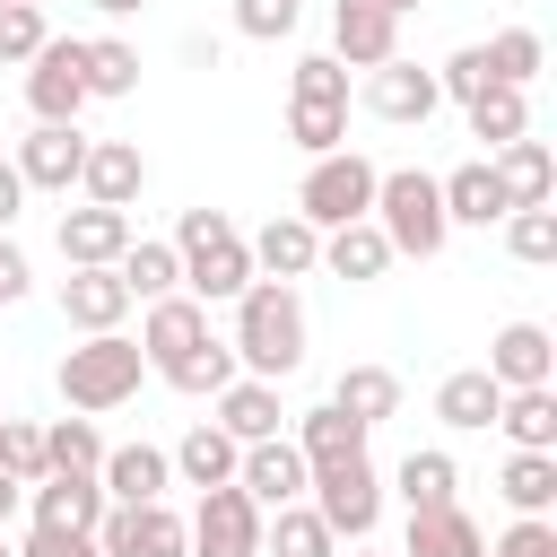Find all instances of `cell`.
<instances>
[{
  "instance_id": "obj_1",
  "label": "cell",
  "mask_w": 557,
  "mask_h": 557,
  "mask_svg": "<svg viewBox=\"0 0 557 557\" xmlns=\"http://www.w3.org/2000/svg\"><path fill=\"white\" fill-rule=\"evenodd\" d=\"M235 366L244 374H261V383H287L296 366H305V296L287 287V278H252L244 296H235Z\"/></svg>"
},
{
  "instance_id": "obj_2",
  "label": "cell",
  "mask_w": 557,
  "mask_h": 557,
  "mask_svg": "<svg viewBox=\"0 0 557 557\" xmlns=\"http://www.w3.org/2000/svg\"><path fill=\"white\" fill-rule=\"evenodd\" d=\"M174 261H183V296L200 305H235L261 270H252V244L226 209H183L174 218Z\"/></svg>"
},
{
  "instance_id": "obj_3",
  "label": "cell",
  "mask_w": 557,
  "mask_h": 557,
  "mask_svg": "<svg viewBox=\"0 0 557 557\" xmlns=\"http://www.w3.org/2000/svg\"><path fill=\"white\" fill-rule=\"evenodd\" d=\"M366 218H374L383 244L409 252V261H435V252L453 244V218H444V191H435L426 165H392V174H374V209H366Z\"/></svg>"
},
{
  "instance_id": "obj_4",
  "label": "cell",
  "mask_w": 557,
  "mask_h": 557,
  "mask_svg": "<svg viewBox=\"0 0 557 557\" xmlns=\"http://www.w3.org/2000/svg\"><path fill=\"white\" fill-rule=\"evenodd\" d=\"M139 374H148L139 339H122V331H87V339L61 357V400H70L78 418H96V409H122V400L139 392Z\"/></svg>"
},
{
  "instance_id": "obj_5",
  "label": "cell",
  "mask_w": 557,
  "mask_h": 557,
  "mask_svg": "<svg viewBox=\"0 0 557 557\" xmlns=\"http://www.w3.org/2000/svg\"><path fill=\"white\" fill-rule=\"evenodd\" d=\"M287 139H296L305 157L348 148V70H339L331 52H305V61H296V78H287Z\"/></svg>"
},
{
  "instance_id": "obj_6",
  "label": "cell",
  "mask_w": 557,
  "mask_h": 557,
  "mask_svg": "<svg viewBox=\"0 0 557 557\" xmlns=\"http://www.w3.org/2000/svg\"><path fill=\"white\" fill-rule=\"evenodd\" d=\"M374 157H357V148H331V157H313L305 165V183H296V218L305 226H348V218H366L374 209Z\"/></svg>"
},
{
  "instance_id": "obj_7",
  "label": "cell",
  "mask_w": 557,
  "mask_h": 557,
  "mask_svg": "<svg viewBox=\"0 0 557 557\" xmlns=\"http://www.w3.org/2000/svg\"><path fill=\"white\" fill-rule=\"evenodd\" d=\"M261 505L226 479V487H200V505L183 513V557H261Z\"/></svg>"
},
{
  "instance_id": "obj_8",
  "label": "cell",
  "mask_w": 557,
  "mask_h": 557,
  "mask_svg": "<svg viewBox=\"0 0 557 557\" xmlns=\"http://www.w3.org/2000/svg\"><path fill=\"white\" fill-rule=\"evenodd\" d=\"M305 496H313V513L331 522V540H374V522H383V470H374V461L313 470Z\"/></svg>"
},
{
  "instance_id": "obj_9",
  "label": "cell",
  "mask_w": 557,
  "mask_h": 557,
  "mask_svg": "<svg viewBox=\"0 0 557 557\" xmlns=\"http://www.w3.org/2000/svg\"><path fill=\"white\" fill-rule=\"evenodd\" d=\"M209 339H218V331H209V305H200V296H183V287H174V296H157V305H148V322H139V357H148V374H174V366H183V357H200Z\"/></svg>"
},
{
  "instance_id": "obj_10",
  "label": "cell",
  "mask_w": 557,
  "mask_h": 557,
  "mask_svg": "<svg viewBox=\"0 0 557 557\" xmlns=\"http://www.w3.org/2000/svg\"><path fill=\"white\" fill-rule=\"evenodd\" d=\"M26 113H35V122H78V113H87L78 35H44V52L26 61Z\"/></svg>"
},
{
  "instance_id": "obj_11",
  "label": "cell",
  "mask_w": 557,
  "mask_h": 557,
  "mask_svg": "<svg viewBox=\"0 0 557 557\" xmlns=\"http://www.w3.org/2000/svg\"><path fill=\"white\" fill-rule=\"evenodd\" d=\"M96 548H104V557H183V513H174L165 496H148V505H104Z\"/></svg>"
},
{
  "instance_id": "obj_12",
  "label": "cell",
  "mask_w": 557,
  "mask_h": 557,
  "mask_svg": "<svg viewBox=\"0 0 557 557\" xmlns=\"http://www.w3.org/2000/svg\"><path fill=\"white\" fill-rule=\"evenodd\" d=\"M9 165H17V183H26V191H70V183H78V165H87V131H78V122H35V131L17 139V157H9Z\"/></svg>"
},
{
  "instance_id": "obj_13",
  "label": "cell",
  "mask_w": 557,
  "mask_h": 557,
  "mask_svg": "<svg viewBox=\"0 0 557 557\" xmlns=\"http://www.w3.org/2000/svg\"><path fill=\"white\" fill-rule=\"evenodd\" d=\"M400 52V17L374 0H331V61L339 70H374Z\"/></svg>"
},
{
  "instance_id": "obj_14",
  "label": "cell",
  "mask_w": 557,
  "mask_h": 557,
  "mask_svg": "<svg viewBox=\"0 0 557 557\" xmlns=\"http://www.w3.org/2000/svg\"><path fill=\"white\" fill-rule=\"evenodd\" d=\"M435 104H444L435 70H418V61H400V52L366 70V113H374V122H426Z\"/></svg>"
},
{
  "instance_id": "obj_15",
  "label": "cell",
  "mask_w": 557,
  "mask_h": 557,
  "mask_svg": "<svg viewBox=\"0 0 557 557\" xmlns=\"http://www.w3.org/2000/svg\"><path fill=\"white\" fill-rule=\"evenodd\" d=\"M122 244H131V209H104V200L61 209V261L70 270H113Z\"/></svg>"
},
{
  "instance_id": "obj_16",
  "label": "cell",
  "mask_w": 557,
  "mask_h": 557,
  "mask_svg": "<svg viewBox=\"0 0 557 557\" xmlns=\"http://www.w3.org/2000/svg\"><path fill=\"white\" fill-rule=\"evenodd\" d=\"M235 487H244L261 513H270V505H296V496H305V453H296L287 435H261V444H244Z\"/></svg>"
},
{
  "instance_id": "obj_17",
  "label": "cell",
  "mask_w": 557,
  "mask_h": 557,
  "mask_svg": "<svg viewBox=\"0 0 557 557\" xmlns=\"http://www.w3.org/2000/svg\"><path fill=\"white\" fill-rule=\"evenodd\" d=\"M26 513L52 522V531H96L104 522V487H96V470H44L26 487Z\"/></svg>"
},
{
  "instance_id": "obj_18",
  "label": "cell",
  "mask_w": 557,
  "mask_h": 557,
  "mask_svg": "<svg viewBox=\"0 0 557 557\" xmlns=\"http://www.w3.org/2000/svg\"><path fill=\"white\" fill-rule=\"evenodd\" d=\"M487 374H496L505 392L557 383V339H548V322H505V331L487 339Z\"/></svg>"
},
{
  "instance_id": "obj_19",
  "label": "cell",
  "mask_w": 557,
  "mask_h": 557,
  "mask_svg": "<svg viewBox=\"0 0 557 557\" xmlns=\"http://www.w3.org/2000/svg\"><path fill=\"white\" fill-rule=\"evenodd\" d=\"M78 191L104 200V209H131L148 191V157L131 139H87V165H78Z\"/></svg>"
},
{
  "instance_id": "obj_20",
  "label": "cell",
  "mask_w": 557,
  "mask_h": 557,
  "mask_svg": "<svg viewBox=\"0 0 557 557\" xmlns=\"http://www.w3.org/2000/svg\"><path fill=\"white\" fill-rule=\"evenodd\" d=\"M244 244H252V270H261V278H287V287H296L305 270H322V226H305L296 209H287V218H270V226H261V235H244Z\"/></svg>"
},
{
  "instance_id": "obj_21",
  "label": "cell",
  "mask_w": 557,
  "mask_h": 557,
  "mask_svg": "<svg viewBox=\"0 0 557 557\" xmlns=\"http://www.w3.org/2000/svg\"><path fill=\"white\" fill-rule=\"evenodd\" d=\"M131 305H139V296L122 287V270H70V278H61V322H70V331H122Z\"/></svg>"
},
{
  "instance_id": "obj_22",
  "label": "cell",
  "mask_w": 557,
  "mask_h": 557,
  "mask_svg": "<svg viewBox=\"0 0 557 557\" xmlns=\"http://www.w3.org/2000/svg\"><path fill=\"white\" fill-rule=\"evenodd\" d=\"M96 487H104V505H148V496H165V487H174V461H165L157 444H104Z\"/></svg>"
},
{
  "instance_id": "obj_23",
  "label": "cell",
  "mask_w": 557,
  "mask_h": 557,
  "mask_svg": "<svg viewBox=\"0 0 557 557\" xmlns=\"http://www.w3.org/2000/svg\"><path fill=\"white\" fill-rule=\"evenodd\" d=\"M487 165H496V183H505V200L513 209H540V200H557V157H548V139H505V148H487Z\"/></svg>"
},
{
  "instance_id": "obj_24",
  "label": "cell",
  "mask_w": 557,
  "mask_h": 557,
  "mask_svg": "<svg viewBox=\"0 0 557 557\" xmlns=\"http://www.w3.org/2000/svg\"><path fill=\"white\" fill-rule=\"evenodd\" d=\"M287 444L305 453V479H313V470H339V461H366V426H357L348 409H331V400H322V409H305Z\"/></svg>"
},
{
  "instance_id": "obj_25",
  "label": "cell",
  "mask_w": 557,
  "mask_h": 557,
  "mask_svg": "<svg viewBox=\"0 0 557 557\" xmlns=\"http://www.w3.org/2000/svg\"><path fill=\"white\" fill-rule=\"evenodd\" d=\"M400 557H487V531L461 513V496H453V505H418Z\"/></svg>"
},
{
  "instance_id": "obj_26",
  "label": "cell",
  "mask_w": 557,
  "mask_h": 557,
  "mask_svg": "<svg viewBox=\"0 0 557 557\" xmlns=\"http://www.w3.org/2000/svg\"><path fill=\"white\" fill-rule=\"evenodd\" d=\"M435 191H444V218H453V226H496V218L513 209L487 157H470V165H453V174H435Z\"/></svg>"
},
{
  "instance_id": "obj_27",
  "label": "cell",
  "mask_w": 557,
  "mask_h": 557,
  "mask_svg": "<svg viewBox=\"0 0 557 557\" xmlns=\"http://www.w3.org/2000/svg\"><path fill=\"white\" fill-rule=\"evenodd\" d=\"M496 400H505V383H496L487 366H453V374L435 383V418H444L453 435H479V426H496Z\"/></svg>"
},
{
  "instance_id": "obj_28",
  "label": "cell",
  "mask_w": 557,
  "mask_h": 557,
  "mask_svg": "<svg viewBox=\"0 0 557 557\" xmlns=\"http://www.w3.org/2000/svg\"><path fill=\"white\" fill-rule=\"evenodd\" d=\"M400 252L383 244V226L374 218H348V226H322V270L331 278H383Z\"/></svg>"
},
{
  "instance_id": "obj_29",
  "label": "cell",
  "mask_w": 557,
  "mask_h": 557,
  "mask_svg": "<svg viewBox=\"0 0 557 557\" xmlns=\"http://www.w3.org/2000/svg\"><path fill=\"white\" fill-rule=\"evenodd\" d=\"M209 400H218V426H226L235 444H261V435H278V418H287V409H278V383H261V374H235V383L209 392Z\"/></svg>"
},
{
  "instance_id": "obj_30",
  "label": "cell",
  "mask_w": 557,
  "mask_h": 557,
  "mask_svg": "<svg viewBox=\"0 0 557 557\" xmlns=\"http://www.w3.org/2000/svg\"><path fill=\"white\" fill-rule=\"evenodd\" d=\"M165 461H174V479H183V487H226V479H235V461H244V444H235L218 418H200Z\"/></svg>"
},
{
  "instance_id": "obj_31",
  "label": "cell",
  "mask_w": 557,
  "mask_h": 557,
  "mask_svg": "<svg viewBox=\"0 0 557 557\" xmlns=\"http://www.w3.org/2000/svg\"><path fill=\"white\" fill-rule=\"evenodd\" d=\"M496 426L522 444V453H557V383H522L496 400Z\"/></svg>"
},
{
  "instance_id": "obj_32",
  "label": "cell",
  "mask_w": 557,
  "mask_h": 557,
  "mask_svg": "<svg viewBox=\"0 0 557 557\" xmlns=\"http://www.w3.org/2000/svg\"><path fill=\"white\" fill-rule=\"evenodd\" d=\"M78 78H87V96H139V44L78 35Z\"/></svg>"
},
{
  "instance_id": "obj_33",
  "label": "cell",
  "mask_w": 557,
  "mask_h": 557,
  "mask_svg": "<svg viewBox=\"0 0 557 557\" xmlns=\"http://www.w3.org/2000/svg\"><path fill=\"white\" fill-rule=\"evenodd\" d=\"M331 409H348V418L374 435V426L400 409V374H392V366H348V374L331 383Z\"/></svg>"
},
{
  "instance_id": "obj_34",
  "label": "cell",
  "mask_w": 557,
  "mask_h": 557,
  "mask_svg": "<svg viewBox=\"0 0 557 557\" xmlns=\"http://www.w3.org/2000/svg\"><path fill=\"white\" fill-rule=\"evenodd\" d=\"M496 496L513 505V513H548L557 505V453H505V470H496Z\"/></svg>"
},
{
  "instance_id": "obj_35",
  "label": "cell",
  "mask_w": 557,
  "mask_h": 557,
  "mask_svg": "<svg viewBox=\"0 0 557 557\" xmlns=\"http://www.w3.org/2000/svg\"><path fill=\"white\" fill-rule=\"evenodd\" d=\"M261 548H278V557H339V540H331V522L296 496V505H270V522H261Z\"/></svg>"
},
{
  "instance_id": "obj_36",
  "label": "cell",
  "mask_w": 557,
  "mask_h": 557,
  "mask_svg": "<svg viewBox=\"0 0 557 557\" xmlns=\"http://www.w3.org/2000/svg\"><path fill=\"white\" fill-rule=\"evenodd\" d=\"M113 270H122V287H131L139 305H157V296H174V287H183V261H174V244H148V235H131Z\"/></svg>"
},
{
  "instance_id": "obj_37",
  "label": "cell",
  "mask_w": 557,
  "mask_h": 557,
  "mask_svg": "<svg viewBox=\"0 0 557 557\" xmlns=\"http://www.w3.org/2000/svg\"><path fill=\"white\" fill-rule=\"evenodd\" d=\"M461 113H470V139H487V148H505V139L531 131V96L522 87H479Z\"/></svg>"
},
{
  "instance_id": "obj_38",
  "label": "cell",
  "mask_w": 557,
  "mask_h": 557,
  "mask_svg": "<svg viewBox=\"0 0 557 557\" xmlns=\"http://www.w3.org/2000/svg\"><path fill=\"white\" fill-rule=\"evenodd\" d=\"M392 487H400V505L418 513V505H453V487H461V470H453V453H409L400 470H392Z\"/></svg>"
},
{
  "instance_id": "obj_39",
  "label": "cell",
  "mask_w": 557,
  "mask_h": 557,
  "mask_svg": "<svg viewBox=\"0 0 557 557\" xmlns=\"http://www.w3.org/2000/svg\"><path fill=\"white\" fill-rule=\"evenodd\" d=\"M479 52H487V78H496V87H531L540 61H548V44H540L531 26H505V35H487Z\"/></svg>"
},
{
  "instance_id": "obj_40",
  "label": "cell",
  "mask_w": 557,
  "mask_h": 557,
  "mask_svg": "<svg viewBox=\"0 0 557 557\" xmlns=\"http://www.w3.org/2000/svg\"><path fill=\"white\" fill-rule=\"evenodd\" d=\"M496 226H505V252H513V261H531V270L557 261V209H548V200H540V209H505Z\"/></svg>"
},
{
  "instance_id": "obj_41",
  "label": "cell",
  "mask_w": 557,
  "mask_h": 557,
  "mask_svg": "<svg viewBox=\"0 0 557 557\" xmlns=\"http://www.w3.org/2000/svg\"><path fill=\"white\" fill-rule=\"evenodd\" d=\"M44 470H104L96 418H52V426H44Z\"/></svg>"
},
{
  "instance_id": "obj_42",
  "label": "cell",
  "mask_w": 557,
  "mask_h": 557,
  "mask_svg": "<svg viewBox=\"0 0 557 557\" xmlns=\"http://www.w3.org/2000/svg\"><path fill=\"white\" fill-rule=\"evenodd\" d=\"M44 0H0V61H35L44 52Z\"/></svg>"
},
{
  "instance_id": "obj_43",
  "label": "cell",
  "mask_w": 557,
  "mask_h": 557,
  "mask_svg": "<svg viewBox=\"0 0 557 557\" xmlns=\"http://www.w3.org/2000/svg\"><path fill=\"white\" fill-rule=\"evenodd\" d=\"M235 374H244V366H235V348H226V339H209V348H200V357H183L165 383H174V392H226Z\"/></svg>"
},
{
  "instance_id": "obj_44",
  "label": "cell",
  "mask_w": 557,
  "mask_h": 557,
  "mask_svg": "<svg viewBox=\"0 0 557 557\" xmlns=\"http://www.w3.org/2000/svg\"><path fill=\"white\" fill-rule=\"evenodd\" d=\"M296 17H305V0H235V35H252V44H287Z\"/></svg>"
},
{
  "instance_id": "obj_45",
  "label": "cell",
  "mask_w": 557,
  "mask_h": 557,
  "mask_svg": "<svg viewBox=\"0 0 557 557\" xmlns=\"http://www.w3.org/2000/svg\"><path fill=\"white\" fill-rule=\"evenodd\" d=\"M0 470L9 479H44V426H26V418H0Z\"/></svg>"
},
{
  "instance_id": "obj_46",
  "label": "cell",
  "mask_w": 557,
  "mask_h": 557,
  "mask_svg": "<svg viewBox=\"0 0 557 557\" xmlns=\"http://www.w3.org/2000/svg\"><path fill=\"white\" fill-rule=\"evenodd\" d=\"M487 557H557V522H548V513H513V522L487 540Z\"/></svg>"
},
{
  "instance_id": "obj_47",
  "label": "cell",
  "mask_w": 557,
  "mask_h": 557,
  "mask_svg": "<svg viewBox=\"0 0 557 557\" xmlns=\"http://www.w3.org/2000/svg\"><path fill=\"white\" fill-rule=\"evenodd\" d=\"M435 87H444L453 104H470L479 87H496V78H487V52H479V44H461V52H453V61L435 70Z\"/></svg>"
},
{
  "instance_id": "obj_48",
  "label": "cell",
  "mask_w": 557,
  "mask_h": 557,
  "mask_svg": "<svg viewBox=\"0 0 557 557\" xmlns=\"http://www.w3.org/2000/svg\"><path fill=\"white\" fill-rule=\"evenodd\" d=\"M17 557H104V548H96V531H52V522H35V531L17 540Z\"/></svg>"
},
{
  "instance_id": "obj_49",
  "label": "cell",
  "mask_w": 557,
  "mask_h": 557,
  "mask_svg": "<svg viewBox=\"0 0 557 557\" xmlns=\"http://www.w3.org/2000/svg\"><path fill=\"white\" fill-rule=\"evenodd\" d=\"M35 287V270H26V252H17V235H0V305H17Z\"/></svg>"
},
{
  "instance_id": "obj_50",
  "label": "cell",
  "mask_w": 557,
  "mask_h": 557,
  "mask_svg": "<svg viewBox=\"0 0 557 557\" xmlns=\"http://www.w3.org/2000/svg\"><path fill=\"white\" fill-rule=\"evenodd\" d=\"M17 209H26V183H17V165H9V157H0V235H9V226H17Z\"/></svg>"
},
{
  "instance_id": "obj_51",
  "label": "cell",
  "mask_w": 557,
  "mask_h": 557,
  "mask_svg": "<svg viewBox=\"0 0 557 557\" xmlns=\"http://www.w3.org/2000/svg\"><path fill=\"white\" fill-rule=\"evenodd\" d=\"M17 513H26V479H9V470H0V531H9Z\"/></svg>"
},
{
  "instance_id": "obj_52",
  "label": "cell",
  "mask_w": 557,
  "mask_h": 557,
  "mask_svg": "<svg viewBox=\"0 0 557 557\" xmlns=\"http://www.w3.org/2000/svg\"><path fill=\"white\" fill-rule=\"evenodd\" d=\"M96 9H104V17H131V9H148V0H96Z\"/></svg>"
},
{
  "instance_id": "obj_53",
  "label": "cell",
  "mask_w": 557,
  "mask_h": 557,
  "mask_svg": "<svg viewBox=\"0 0 557 557\" xmlns=\"http://www.w3.org/2000/svg\"><path fill=\"white\" fill-rule=\"evenodd\" d=\"M374 9H392V17H409V9H418V0H374Z\"/></svg>"
},
{
  "instance_id": "obj_54",
  "label": "cell",
  "mask_w": 557,
  "mask_h": 557,
  "mask_svg": "<svg viewBox=\"0 0 557 557\" xmlns=\"http://www.w3.org/2000/svg\"><path fill=\"white\" fill-rule=\"evenodd\" d=\"M357 557H400V548H366V540H357Z\"/></svg>"
},
{
  "instance_id": "obj_55",
  "label": "cell",
  "mask_w": 557,
  "mask_h": 557,
  "mask_svg": "<svg viewBox=\"0 0 557 557\" xmlns=\"http://www.w3.org/2000/svg\"><path fill=\"white\" fill-rule=\"evenodd\" d=\"M0 557H17V548H9V540H0Z\"/></svg>"
},
{
  "instance_id": "obj_56",
  "label": "cell",
  "mask_w": 557,
  "mask_h": 557,
  "mask_svg": "<svg viewBox=\"0 0 557 557\" xmlns=\"http://www.w3.org/2000/svg\"><path fill=\"white\" fill-rule=\"evenodd\" d=\"M0 418H9V409H0Z\"/></svg>"
}]
</instances>
